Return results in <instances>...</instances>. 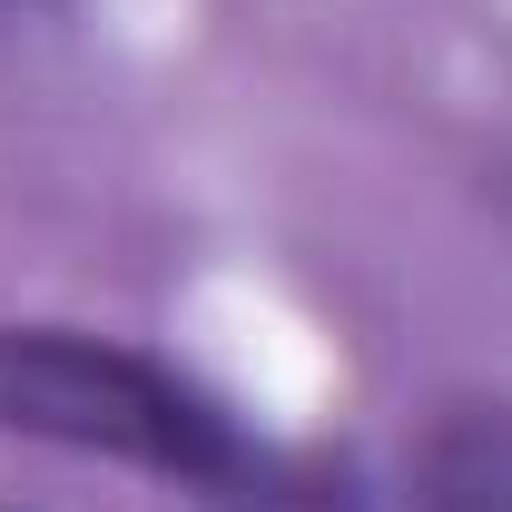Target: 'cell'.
<instances>
[{
    "instance_id": "1",
    "label": "cell",
    "mask_w": 512,
    "mask_h": 512,
    "mask_svg": "<svg viewBox=\"0 0 512 512\" xmlns=\"http://www.w3.org/2000/svg\"><path fill=\"white\" fill-rule=\"evenodd\" d=\"M0 434L69 444V453H119V463L188 473V483L237 473V434L178 375H158L128 345L69 335V325H0Z\"/></svg>"
},
{
    "instance_id": "2",
    "label": "cell",
    "mask_w": 512,
    "mask_h": 512,
    "mask_svg": "<svg viewBox=\"0 0 512 512\" xmlns=\"http://www.w3.org/2000/svg\"><path fill=\"white\" fill-rule=\"evenodd\" d=\"M424 512H512V404H444L414 444Z\"/></svg>"
}]
</instances>
